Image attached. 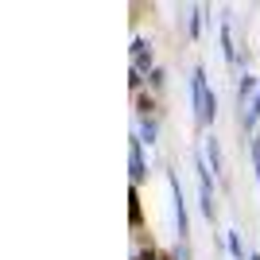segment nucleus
<instances>
[{"label":"nucleus","instance_id":"f257e3e1","mask_svg":"<svg viewBox=\"0 0 260 260\" xmlns=\"http://www.w3.org/2000/svg\"><path fill=\"white\" fill-rule=\"evenodd\" d=\"M190 86H194V113L202 124L214 120V93H210V82H206V70H194L190 74Z\"/></svg>","mask_w":260,"mask_h":260},{"label":"nucleus","instance_id":"f03ea898","mask_svg":"<svg viewBox=\"0 0 260 260\" xmlns=\"http://www.w3.org/2000/svg\"><path fill=\"white\" fill-rule=\"evenodd\" d=\"M144 171H148V159H144V148H140V140H132V179L140 183V179H144Z\"/></svg>","mask_w":260,"mask_h":260},{"label":"nucleus","instance_id":"7ed1b4c3","mask_svg":"<svg viewBox=\"0 0 260 260\" xmlns=\"http://www.w3.org/2000/svg\"><path fill=\"white\" fill-rule=\"evenodd\" d=\"M225 245H229V252H233V256H245V245H241V233H237V229H229V237H225Z\"/></svg>","mask_w":260,"mask_h":260},{"label":"nucleus","instance_id":"20e7f679","mask_svg":"<svg viewBox=\"0 0 260 260\" xmlns=\"http://www.w3.org/2000/svg\"><path fill=\"white\" fill-rule=\"evenodd\" d=\"M155 132H159V128H155V120H152V117H144V120H140V136L152 144V140H155Z\"/></svg>","mask_w":260,"mask_h":260},{"label":"nucleus","instance_id":"39448f33","mask_svg":"<svg viewBox=\"0 0 260 260\" xmlns=\"http://www.w3.org/2000/svg\"><path fill=\"white\" fill-rule=\"evenodd\" d=\"M136 260H167V256H159L155 249H140V252H136Z\"/></svg>","mask_w":260,"mask_h":260}]
</instances>
